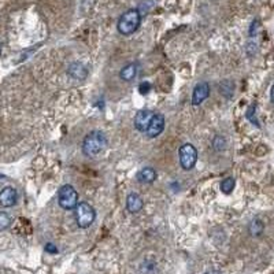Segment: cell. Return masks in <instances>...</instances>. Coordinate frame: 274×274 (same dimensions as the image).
Here are the masks:
<instances>
[{
	"label": "cell",
	"mask_w": 274,
	"mask_h": 274,
	"mask_svg": "<svg viewBox=\"0 0 274 274\" xmlns=\"http://www.w3.org/2000/svg\"><path fill=\"white\" fill-rule=\"evenodd\" d=\"M150 91H151V84L150 83H142L139 85V92L142 95H147Z\"/></svg>",
	"instance_id": "cell-20"
},
{
	"label": "cell",
	"mask_w": 274,
	"mask_h": 274,
	"mask_svg": "<svg viewBox=\"0 0 274 274\" xmlns=\"http://www.w3.org/2000/svg\"><path fill=\"white\" fill-rule=\"evenodd\" d=\"M0 52H2V45H0Z\"/></svg>",
	"instance_id": "cell-25"
},
{
	"label": "cell",
	"mask_w": 274,
	"mask_h": 274,
	"mask_svg": "<svg viewBox=\"0 0 274 274\" xmlns=\"http://www.w3.org/2000/svg\"><path fill=\"white\" fill-rule=\"evenodd\" d=\"M178 155H180V165L184 170H191L195 167L197 162V150L193 144L191 143L182 144L178 150Z\"/></svg>",
	"instance_id": "cell-5"
},
{
	"label": "cell",
	"mask_w": 274,
	"mask_h": 274,
	"mask_svg": "<svg viewBox=\"0 0 274 274\" xmlns=\"http://www.w3.org/2000/svg\"><path fill=\"white\" fill-rule=\"evenodd\" d=\"M255 111H256V106H255V104H251L250 108L247 110V119H248L252 125H255V126L260 127L259 122H258V119H256V115H255Z\"/></svg>",
	"instance_id": "cell-18"
},
{
	"label": "cell",
	"mask_w": 274,
	"mask_h": 274,
	"mask_svg": "<svg viewBox=\"0 0 274 274\" xmlns=\"http://www.w3.org/2000/svg\"><path fill=\"white\" fill-rule=\"evenodd\" d=\"M76 210V222L81 229H87L96 220V211L87 201H80Z\"/></svg>",
	"instance_id": "cell-3"
},
{
	"label": "cell",
	"mask_w": 274,
	"mask_h": 274,
	"mask_svg": "<svg viewBox=\"0 0 274 274\" xmlns=\"http://www.w3.org/2000/svg\"><path fill=\"white\" fill-rule=\"evenodd\" d=\"M213 147H214L216 151H224V150L226 148L225 137H221V136L214 137V140H213Z\"/></svg>",
	"instance_id": "cell-19"
},
{
	"label": "cell",
	"mask_w": 274,
	"mask_h": 274,
	"mask_svg": "<svg viewBox=\"0 0 274 274\" xmlns=\"http://www.w3.org/2000/svg\"><path fill=\"white\" fill-rule=\"evenodd\" d=\"M248 230H250V235L254 236V237H258L263 233L264 230V224L259 218H254L251 221L250 225H248Z\"/></svg>",
	"instance_id": "cell-14"
},
{
	"label": "cell",
	"mask_w": 274,
	"mask_h": 274,
	"mask_svg": "<svg viewBox=\"0 0 274 274\" xmlns=\"http://www.w3.org/2000/svg\"><path fill=\"white\" fill-rule=\"evenodd\" d=\"M67 73L70 77L74 80H85L88 77V67L83 63V62H72L68 64Z\"/></svg>",
	"instance_id": "cell-10"
},
{
	"label": "cell",
	"mask_w": 274,
	"mask_h": 274,
	"mask_svg": "<svg viewBox=\"0 0 274 274\" xmlns=\"http://www.w3.org/2000/svg\"><path fill=\"white\" fill-rule=\"evenodd\" d=\"M11 225V217L6 211H0V232L6 230Z\"/></svg>",
	"instance_id": "cell-17"
},
{
	"label": "cell",
	"mask_w": 274,
	"mask_h": 274,
	"mask_svg": "<svg viewBox=\"0 0 274 274\" xmlns=\"http://www.w3.org/2000/svg\"><path fill=\"white\" fill-rule=\"evenodd\" d=\"M163 129H165V117H163V114H154L151 122H150L147 130H146V134H147L148 139H155V137H158L163 132Z\"/></svg>",
	"instance_id": "cell-6"
},
{
	"label": "cell",
	"mask_w": 274,
	"mask_h": 274,
	"mask_svg": "<svg viewBox=\"0 0 274 274\" xmlns=\"http://www.w3.org/2000/svg\"><path fill=\"white\" fill-rule=\"evenodd\" d=\"M136 178L142 184H152L157 180V170L154 167H144L137 173Z\"/></svg>",
	"instance_id": "cell-12"
},
{
	"label": "cell",
	"mask_w": 274,
	"mask_h": 274,
	"mask_svg": "<svg viewBox=\"0 0 274 274\" xmlns=\"http://www.w3.org/2000/svg\"><path fill=\"white\" fill-rule=\"evenodd\" d=\"M270 99H271V102H273L274 104V84L273 87H271V89H270Z\"/></svg>",
	"instance_id": "cell-24"
},
{
	"label": "cell",
	"mask_w": 274,
	"mask_h": 274,
	"mask_svg": "<svg viewBox=\"0 0 274 274\" xmlns=\"http://www.w3.org/2000/svg\"><path fill=\"white\" fill-rule=\"evenodd\" d=\"M206 274H221V271L220 270L211 269V270H209V271H206Z\"/></svg>",
	"instance_id": "cell-23"
},
{
	"label": "cell",
	"mask_w": 274,
	"mask_h": 274,
	"mask_svg": "<svg viewBox=\"0 0 274 274\" xmlns=\"http://www.w3.org/2000/svg\"><path fill=\"white\" fill-rule=\"evenodd\" d=\"M152 115H154V114H152L150 110H140V111H137L136 117H134V122H133L134 123L136 130L146 133L148 125L151 122Z\"/></svg>",
	"instance_id": "cell-9"
},
{
	"label": "cell",
	"mask_w": 274,
	"mask_h": 274,
	"mask_svg": "<svg viewBox=\"0 0 274 274\" xmlns=\"http://www.w3.org/2000/svg\"><path fill=\"white\" fill-rule=\"evenodd\" d=\"M58 203L63 210H74L79 204V193L74 189L73 185L66 184L60 186L58 191Z\"/></svg>",
	"instance_id": "cell-4"
},
{
	"label": "cell",
	"mask_w": 274,
	"mask_h": 274,
	"mask_svg": "<svg viewBox=\"0 0 274 274\" xmlns=\"http://www.w3.org/2000/svg\"><path fill=\"white\" fill-rule=\"evenodd\" d=\"M18 201V192L13 186H5L0 191V206L2 207H13Z\"/></svg>",
	"instance_id": "cell-7"
},
{
	"label": "cell",
	"mask_w": 274,
	"mask_h": 274,
	"mask_svg": "<svg viewBox=\"0 0 274 274\" xmlns=\"http://www.w3.org/2000/svg\"><path fill=\"white\" fill-rule=\"evenodd\" d=\"M140 274H157V263L151 259L144 260L139 269Z\"/></svg>",
	"instance_id": "cell-16"
},
{
	"label": "cell",
	"mask_w": 274,
	"mask_h": 274,
	"mask_svg": "<svg viewBox=\"0 0 274 274\" xmlns=\"http://www.w3.org/2000/svg\"><path fill=\"white\" fill-rule=\"evenodd\" d=\"M210 95V85L207 83H200L196 85L192 92V104L193 106H200L206 99Z\"/></svg>",
	"instance_id": "cell-8"
},
{
	"label": "cell",
	"mask_w": 274,
	"mask_h": 274,
	"mask_svg": "<svg viewBox=\"0 0 274 274\" xmlns=\"http://www.w3.org/2000/svg\"><path fill=\"white\" fill-rule=\"evenodd\" d=\"M142 24V13L139 9H130L125 11L118 20L117 29L122 36H130L140 28Z\"/></svg>",
	"instance_id": "cell-2"
},
{
	"label": "cell",
	"mask_w": 274,
	"mask_h": 274,
	"mask_svg": "<svg viewBox=\"0 0 274 274\" xmlns=\"http://www.w3.org/2000/svg\"><path fill=\"white\" fill-rule=\"evenodd\" d=\"M106 147H107V136L102 130H92L84 137L81 150L85 157L91 158L99 155Z\"/></svg>",
	"instance_id": "cell-1"
},
{
	"label": "cell",
	"mask_w": 274,
	"mask_h": 274,
	"mask_svg": "<svg viewBox=\"0 0 274 274\" xmlns=\"http://www.w3.org/2000/svg\"><path fill=\"white\" fill-rule=\"evenodd\" d=\"M258 25H259V21H258V20H255L254 22H252V25H251V30H250L251 37H254L255 34H256V32H258V30L255 29V28H256Z\"/></svg>",
	"instance_id": "cell-22"
},
{
	"label": "cell",
	"mask_w": 274,
	"mask_h": 274,
	"mask_svg": "<svg viewBox=\"0 0 274 274\" xmlns=\"http://www.w3.org/2000/svg\"><path fill=\"white\" fill-rule=\"evenodd\" d=\"M143 207H144V201L140 197L139 193L136 192H132V193H129L126 197V210L130 213V214H137V213H140L143 210Z\"/></svg>",
	"instance_id": "cell-11"
},
{
	"label": "cell",
	"mask_w": 274,
	"mask_h": 274,
	"mask_svg": "<svg viewBox=\"0 0 274 274\" xmlns=\"http://www.w3.org/2000/svg\"><path fill=\"white\" fill-rule=\"evenodd\" d=\"M236 186V180L233 178V177H226V178H224L222 181H221V185H220V189L222 193H225V195H229V193H232L233 192V189H235Z\"/></svg>",
	"instance_id": "cell-15"
},
{
	"label": "cell",
	"mask_w": 274,
	"mask_h": 274,
	"mask_svg": "<svg viewBox=\"0 0 274 274\" xmlns=\"http://www.w3.org/2000/svg\"><path fill=\"white\" fill-rule=\"evenodd\" d=\"M45 251L48 252V254H58V247L52 243H47L45 244Z\"/></svg>",
	"instance_id": "cell-21"
},
{
	"label": "cell",
	"mask_w": 274,
	"mask_h": 274,
	"mask_svg": "<svg viewBox=\"0 0 274 274\" xmlns=\"http://www.w3.org/2000/svg\"><path fill=\"white\" fill-rule=\"evenodd\" d=\"M137 76V64L136 63H129L126 66H123L121 68V72H119V77L123 81H126V83H130L133 80L136 79Z\"/></svg>",
	"instance_id": "cell-13"
}]
</instances>
